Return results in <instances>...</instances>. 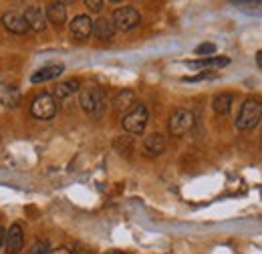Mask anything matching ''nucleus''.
I'll use <instances>...</instances> for the list:
<instances>
[{"instance_id":"1","label":"nucleus","mask_w":262,"mask_h":254,"mask_svg":"<svg viewBox=\"0 0 262 254\" xmlns=\"http://www.w3.org/2000/svg\"><path fill=\"white\" fill-rule=\"evenodd\" d=\"M262 117V105L260 101L256 99H246L238 111V117H236V127L242 129V131H248V129H254V127L260 123Z\"/></svg>"},{"instance_id":"2","label":"nucleus","mask_w":262,"mask_h":254,"mask_svg":"<svg viewBox=\"0 0 262 254\" xmlns=\"http://www.w3.org/2000/svg\"><path fill=\"white\" fill-rule=\"evenodd\" d=\"M81 107L89 115H93V117L101 115L107 109V97L103 93V89L91 87V85L85 87V89H81Z\"/></svg>"},{"instance_id":"3","label":"nucleus","mask_w":262,"mask_h":254,"mask_svg":"<svg viewBox=\"0 0 262 254\" xmlns=\"http://www.w3.org/2000/svg\"><path fill=\"white\" fill-rule=\"evenodd\" d=\"M59 111V101L51 93H40L38 97H34V101L31 103V113H33L34 119H40V121H47V119H53Z\"/></svg>"},{"instance_id":"4","label":"nucleus","mask_w":262,"mask_h":254,"mask_svg":"<svg viewBox=\"0 0 262 254\" xmlns=\"http://www.w3.org/2000/svg\"><path fill=\"white\" fill-rule=\"evenodd\" d=\"M147 117H149V113H147V107L145 105H133V109H131L129 113H125V117H123V129L127 131V133H133V135H139V133H143L145 131V125H147Z\"/></svg>"},{"instance_id":"5","label":"nucleus","mask_w":262,"mask_h":254,"mask_svg":"<svg viewBox=\"0 0 262 254\" xmlns=\"http://www.w3.org/2000/svg\"><path fill=\"white\" fill-rule=\"evenodd\" d=\"M139 20H141V16H139V12H137L133 6H119V8L113 12V18H111L113 29L121 32L135 29V27L139 25Z\"/></svg>"},{"instance_id":"6","label":"nucleus","mask_w":262,"mask_h":254,"mask_svg":"<svg viewBox=\"0 0 262 254\" xmlns=\"http://www.w3.org/2000/svg\"><path fill=\"white\" fill-rule=\"evenodd\" d=\"M196 123V119H194V113L192 111H184V109H180V111H176L171 117H169V133L173 135V137H182V135H186L192 127Z\"/></svg>"},{"instance_id":"7","label":"nucleus","mask_w":262,"mask_h":254,"mask_svg":"<svg viewBox=\"0 0 262 254\" xmlns=\"http://www.w3.org/2000/svg\"><path fill=\"white\" fill-rule=\"evenodd\" d=\"M69 29H71V34L77 40H87L91 36V32H93V20L87 14H79V16H75L71 20V27Z\"/></svg>"},{"instance_id":"8","label":"nucleus","mask_w":262,"mask_h":254,"mask_svg":"<svg viewBox=\"0 0 262 254\" xmlns=\"http://www.w3.org/2000/svg\"><path fill=\"white\" fill-rule=\"evenodd\" d=\"M4 244H6V252L8 254H18L25 246V232L20 228V224H12L10 230L6 232V238H4Z\"/></svg>"},{"instance_id":"9","label":"nucleus","mask_w":262,"mask_h":254,"mask_svg":"<svg viewBox=\"0 0 262 254\" xmlns=\"http://www.w3.org/2000/svg\"><path fill=\"white\" fill-rule=\"evenodd\" d=\"M29 31H45L47 29V16H45V10L38 8V6H29L23 14Z\"/></svg>"},{"instance_id":"10","label":"nucleus","mask_w":262,"mask_h":254,"mask_svg":"<svg viewBox=\"0 0 262 254\" xmlns=\"http://www.w3.org/2000/svg\"><path fill=\"white\" fill-rule=\"evenodd\" d=\"M0 105L2 107H8V109H14L20 105V91L14 83H0Z\"/></svg>"},{"instance_id":"11","label":"nucleus","mask_w":262,"mask_h":254,"mask_svg":"<svg viewBox=\"0 0 262 254\" xmlns=\"http://www.w3.org/2000/svg\"><path fill=\"white\" fill-rule=\"evenodd\" d=\"M2 25H4L6 31L12 32V34H25V32H29V27H27L23 14H16V12H4L2 14Z\"/></svg>"},{"instance_id":"12","label":"nucleus","mask_w":262,"mask_h":254,"mask_svg":"<svg viewBox=\"0 0 262 254\" xmlns=\"http://www.w3.org/2000/svg\"><path fill=\"white\" fill-rule=\"evenodd\" d=\"M63 71H65V67H63L61 63L47 65V67L34 71L33 75H31V83H34V85H38V83H47V81H51V79H57Z\"/></svg>"},{"instance_id":"13","label":"nucleus","mask_w":262,"mask_h":254,"mask_svg":"<svg viewBox=\"0 0 262 254\" xmlns=\"http://www.w3.org/2000/svg\"><path fill=\"white\" fill-rule=\"evenodd\" d=\"M143 152L151 158H158L165 152V137L162 133H151L143 139Z\"/></svg>"},{"instance_id":"14","label":"nucleus","mask_w":262,"mask_h":254,"mask_svg":"<svg viewBox=\"0 0 262 254\" xmlns=\"http://www.w3.org/2000/svg\"><path fill=\"white\" fill-rule=\"evenodd\" d=\"M45 16L55 27H63L67 23V6L63 2H51L47 6V10H45Z\"/></svg>"},{"instance_id":"15","label":"nucleus","mask_w":262,"mask_h":254,"mask_svg":"<svg viewBox=\"0 0 262 254\" xmlns=\"http://www.w3.org/2000/svg\"><path fill=\"white\" fill-rule=\"evenodd\" d=\"M133 103H135L133 91H121V93H117L115 99H113V109H115L117 113H129Z\"/></svg>"},{"instance_id":"16","label":"nucleus","mask_w":262,"mask_h":254,"mask_svg":"<svg viewBox=\"0 0 262 254\" xmlns=\"http://www.w3.org/2000/svg\"><path fill=\"white\" fill-rule=\"evenodd\" d=\"M230 65L228 57H216V59H200V61H190L186 63L188 69H222Z\"/></svg>"},{"instance_id":"17","label":"nucleus","mask_w":262,"mask_h":254,"mask_svg":"<svg viewBox=\"0 0 262 254\" xmlns=\"http://www.w3.org/2000/svg\"><path fill=\"white\" fill-rule=\"evenodd\" d=\"M77 91H81V83L77 79H71V81H65V83H59L57 89H55V99L57 101H63L67 97L75 95Z\"/></svg>"},{"instance_id":"18","label":"nucleus","mask_w":262,"mask_h":254,"mask_svg":"<svg viewBox=\"0 0 262 254\" xmlns=\"http://www.w3.org/2000/svg\"><path fill=\"white\" fill-rule=\"evenodd\" d=\"M113 32H115V29H113V23L109 18H99L93 23V34L99 40H109L113 36Z\"/></svg>"},{"instance_id":"19","label":"nucleus","mask_w":262,"mask_h":254,"mask_svg":"<svg viewBox=\"0 0 262 254\" xmlns=\"http://www.w3.org/2000/svg\"><path fill=\"white\" fill-rule=\"evenodd\" d=\"M212 107H214V111H216V113H220V115L230 113V107H232V95H230V93H220V95H216L214 97V101H212Z\"/></svg>"},{"instance_id":"20","label":"nucleus","mask_w":262,"mask_h":254,"mask_svg":"<svg viewBox=\"0 0 262 254\" xmlns=\"http://www.w3.org/2000/svg\"><path fill=\"white\" fill-rule=\"evenodd\" d=\"M49 252H51V248H49V244H47V242H42V240L34 242L33 246L29 248V254H49Z\"/></svg>"},{"instance_id":"21","label":"nucleus","mask_w":262,"mask_h":254,"mask_svg":"<svg viewBox=\"0 0 262 254\" xmlns=\"http://www.w3.org/2000/svg\"><path fill=\"white\" fill-rule=\"evenodd\" d=\"M212 53H216V45L214 43H204V45L196 47V55H212Z\"/></svg>"},{"instance_id":"22","label":"nucleus","mask_w":262,"mask_h":254,"mask_svg":"<svg viewBox=\"0 0 262 254\" xmlns=\"http://www.w3.org/2000/svg\"><path fill=\"white\" fill-rule=\"evenodd\" d=\"M85 6H87L91 12H101V10H103V2H99V0H87Z\"/></svg>"},{"instance_id":"23","label":"nucleus","mask_w":262,"mask_h":254,"mask_svg":"<svg viewBox=\"0 0 262 254\" xmlns=\"http://www.w3.org/2000/svg\"><path fill=\"white\" fill-rule=\"evenodd\" d=\"M49 254H71V250L67 248V246H59V248H55V250H51Z\"/></svg>"},{"instance_id":"24","label":"nucleus","mask_w":262,"mask_h":254,"mask_svg":"<svg viewBox=\"0 0 262 254\" xmlns=\"http://www.w3.org/2000/svg\"><path fill=\"white\" fill-rule=\"evenodd\" d=\"M4 238H6V230L0 226V248H2V244H4Z\"/></svg>"},{"instance_id":"25","label":"nucleus","mask_w":262,"mask_h":254,"mask_svg":"<svg viewBox=\"0 0 262 254\" xmlns=\"http://www.w3.org/2000/svg\"><path fill=\"white\" fill-rule=\"evenodd\" d=\"M256 65H258V67H262V53H260V51L256 53Z\"/></svg>"},{"instance_id":"26","label":"nucleus","mask_w":262,"mask_h":254,"mask_svg":"<svg viewBox=\"0 0 262 254\" xmlns=\"http://www.w3.org/2000/svg\"><path fill=\"white\" fill-rule=\"evenodd\" d=\"M71 254H87V252H85V250H81V248H77L75 252H71Z\"/></svg>"},{"instance_id":"27","label":"nucleus","mask_w":262,"mask_h":254,"mask_svg":"<svg viewBox=\"0 0 262 254\" xmlns=\"http://www.w3.org/2000/svg\"><path fill=\"white\" fill-rule=\"evenodd\" d=\"M107 254H123V252H119V250H111V252H107Z\"/></svg>"}]
</instances>
